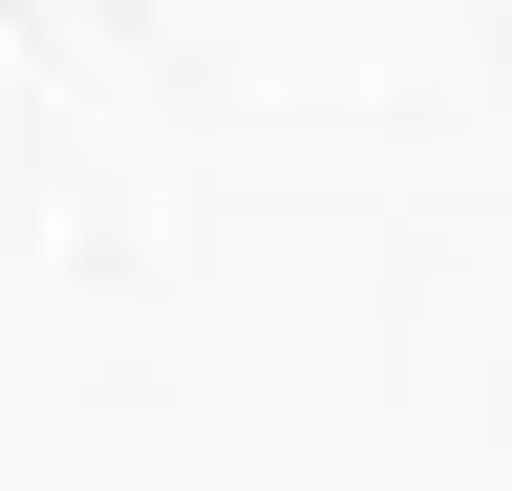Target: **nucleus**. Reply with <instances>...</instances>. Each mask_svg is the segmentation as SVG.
<instances>
[]
</instances>
